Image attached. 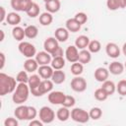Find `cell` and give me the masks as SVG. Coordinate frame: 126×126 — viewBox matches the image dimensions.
<instances>
[{"label": "cell", "mask_w": 126, "mask_h": 126, "mask_svg": "<svg viewBox=\"0 0 126 126\" xmlns=\"http://www.w3.org/2000/svg\"><path fill=\"white\" fill-rule=\"evenodd\" d=\"M71 118L78 123H87L91 119L89 112L81 107H74L71 110Z\"/></svg>", "instance_id": "5b68a950"}, {"label": "cell", "mask_w": 126, "mask_h": 126, "mask_svg": "<svg viewBox=\"0 0 126 126\" xmlns=\"http://www.w3.org/2000/svg\"><path fill=\"white\" fill-rule=\"evenodd\" d=\"M21 21H22V18H21V16L18 14V12H10V13H8V15H7V18H6V22L9 24V25H11V26H18L20 23H21Z\"/></svg>", "instance_id": "4316f807"}, {"label": "cell", "mask_w": 126, "mask_h": 126, "mask_svg": "<svg viewBox=\"0 0 126 126\" xmlns=\"http://www.w3.org/2000/svg\"><path fill=\"white\" fill-rule=\"evenodd\" d=\"M56 113L49 106H42L38 111V117L44 124H49L55 119Z\"/></svg>", "instance_id": "8992f818"}, {"label": "cell", "mask_w": 126, "mask_h": 126, "mask_svg": "<svg viewBox=\"0 0 126 126\" xmlns=\"http://www.w3.org/2000/svg\"><path fill=\"white\" fill-rule=\"evenodd\" d=\"M28 111L29 105L19 104L14 110V115L18 120H28Z\"/></svg>", "instance_id": "5bb4252c"}, {"label": "cell", "mask_w": 126, "mask_h": 126, "mask_svg": "<svg viewBox=\"0 0 126 126\" xmlns=\"http://www.w3.org/2000/svg\"><path fill=\"white\" fill-rule=\"evenodd\" d=\"M11 7L16 12H27L33 2L32 0H11Z\"/></svg>", "instance_id": "ba28073f"}, {"label": "cell", "mask_w": 126, "mask_h": 126, "mask_svg": "<svg viewBox=\"0 0 126 126\" xmlns=\"http://www.w3.org/2000/svg\"><path fill=\"white\" fill-rule=\"evenodd\" d=\"M0 34H1V37H0V41L2 42L5 38V33H4V31L3 30H0Z\"/></svg>", "instance_id": "681fc988"}, {"label": "cell", "mask_w": 126, "mask_h": 126, "mask_svg": "<svg viewBox=\"0 0 126 126\" xmlns=\"http://www.w3.org/2000/svg\"><path fill=\"white\" fill-rule=\"evenodd\" d=\"M74 18H75L82 26H83L84 24H86L87 21H88V16H87V14L84 13V12H78V13L75 15Z\"/></svg>", "instance_id": "b9f144b4"}, {"label": "cell", "mask_w": 126, "mask_h": 126, "mask_svg": "<svg viewBox=\"0 0 126 126\" xmlns=\"http://www.w3.org/2000/svg\"><path fill=\"white\" fill-rule=\"evenodd\" d=\"M38 67L39 65L35 58H27V60L24 62V69L28 73H34L35 71H37Z\"/></svg>", "instance_id": "d6986e66"}, {"label": "cell", "mask_w": 126, "mask_h": 126, "mask_svg": "<svg viewBox=\"0 0 126 126\" xmlns=\"http://www.w3.org/2000/svg\"><path fill=\"white\" fill-rule=\"evenodd\" d=\"M54 72V69L51 67V65H40L37 69V74L41 77V79H51L52 74Z\"/></svg>", "instance_id": "2e32d148"}, {"label": "cell", "mask_w": 126, "mask_h": 126, "mask_svg": "<svg viewBox=\"0 0 126 126\" xmlns=\"http://www.w3.org/2000/svg\"><path fill=\"white\" fill-rule=\"evenodd\" d=\"M65 28L70 32H77L81 30L82 25L75 19V18H70L66 21L65 23Z\"/></svg>", "instance_id": "44dd1931"}, {"label": "cell", "mask_w": 126, "mask_h": 126, "mask_svg": "<svg viewBox=\"0 0 126 126\" xmlns=\"http://www.w3.org/2000/svg\"><path fill=\"white\" fill-rule=\"evenodd\" d=\"M41 77L38 75V74H32L29 78V81H28V85L30 87V90H34L36 89L40 83H41Z\"/></svg>", "instance_id": "f546056e"}, {"label": "cell", "mask_w": 126, "mask_h": 126, "mask_svg": "<svg viewBox=\"0 0 126 126\" xmlns=\"http://www.w3.org/2000/svg\"><path fill=\"white\" fill-rule=\"evenodd\" d=\"M75 103H76L75 97L72 96V95L66 94V95H65V98H64V100H63V102H62V105H63V106H66V107H68V108H70V107H73V106L75 105Z\"/></svg>", "instance_id": "60d3db41"}, {"label": "cell", "mask_w": 126, "mask_h": 126, "mask_svg": "<svg viewBox=\"0 0 126 126\" xmlns=\"http://www.w3.org/2000/svg\"><path fill=\"white\" fill-rule=\"evenodd\" d=\"M70 117H71V111L69 110L68 107L62 105L61 107H59V108L57 109V111H56V118H57L59 121L65 122V121H67Z\"/></svg>", "instance_id": "ffe728a7"}, {"label": "cell", "mask_w": 126, "mask_h": 126, "mask_svg": "<svg viewBox=\"0 0 126 126\" xmlns=\"http://www.w3.org/2000/svg\"><path fill=\"white\" fill-rule=\"evenodd\" d=\"M89 114H90L91 119H93V120H98L102 116V110H101L100 107L94 106V107H92L90 109Z\"/></svg>", "instance_id": "8d00e7d4"}, {"label": "cell", "mask_w": 126, "mask_h": 126, "mask_svg": "<svg viewBox=\"0 0 126 126\" xmlns=\"http://www.w3.org/2000/svg\"><path fill=\"white\" fill-rule=\"evenodd\" d=\"M44 8L47 12H49L51 14L57 13L61 8V2H60V0H51L49 2L44 3Z\"/></svg>", "instance_id": "7402d4cb"}, {"label": "cell", "mask_w": 126, "mask_h": 126, "mask_svg": "<svg viewBox=\"0 0 126 126\" xmlns=\"http://www.w3.org/2000/svg\"><path fill=\"white\" fill-rule=\"evenodd\" d=\"M39 12H40V8H39L38 4H36V3L33 2V4L32 5V7L26 13H27V15L30 18H36L39 15Z\"/></svg>", "instance_id": "74e56055"}, {"label": "cell", "mask_w": 126, "mask_h": 126, "mask_svg": "<svg viewBox=\"0 0 126 126\" xmlns=\"http://www.w3.org/2000/svg\"><path fill=\"white\" fill-rule=\"evenodd\" d=\"M0 58H1V63H0V70H3L4 66H5V62H6V57L4 52H0Z\"/></svg>", "instance_id": "c3c4849f"}, {"label": "cell", "mask_w": 126, "mask_h": 126, "mask_svg": "<svg viewBox=\"0 0 126 126\" xmlns=\"http://www.w3.org/2000/svg\"><path fill=\"white\" fill-rule=\"evenodd\" d=\"M124 64H122L121 62L119 61H113L109 64L108 66V71L110 74L114 75V76H117V75H121L123 72H124Z\"/></svg>", "instance_id": "e0dca14e"}, {"label": "cell", "mask_w": 126, "mask_h": 126, "mask_svg": "<svg viewBox=\"0 0 126 126\" xmlns=\"http://www.w3.org/2000/svg\"><path fill=\"white\" fill-rule=\"evenodd\" d=\"M43 122L40 120V119H32V120H31L30 121V123H29V126H43Z\"/></svg>", "instance_id": "7dc6e473"}, {"label": "cell", "mask_w": 126, "mask_h": 126, "mask_svg": "<svg viewBox=\"0 0 126 126\" xmlns=\"http://www.w3.org/2000/svg\"><path fill=\"white\" fill-rule=\"evenodd\" d=\"M18 49H19L20 53L23 56H25L26 58H33V57H35V55L37 53L35 46L29 41H24V40L20 41V43L18 45Z\"/></svg>", "instance_id": "277c9868"}, {"label": "cell", "mask_w": 126, "mask_h": 126, "mask_svg": "<svg viewBox=\"0 0 126 126\" xmlns=\"http://www.w3.org/2000/svg\"><path fill=\"white\" fill-rule=\"evenodd\" d=\"M38 115V112L36 110V108L34 106H31L29 105V111H28V120L31 121L32 119H34L36 116Z\"/></svg>", "instance_id": "7bdbcfd3"}, {"label": "cell", "mask_w": 126, "mask_h": 126, "mask_svg": "<svg viewBox=\"0 0 126 126\" xmlns=\"http://www.w3.org/2000/svg\"><path fill=\"white\" fill-rule=\"evenodd\" d=\"M19 125V121L16 117H8L5 119L4 121V126H18Z\"/></svg>", "instance_id": "ee69618b"}, {"label": "cell", "mask_w": 126, "mask_h": 126, "mask_svg": "<svg viewBox=\"0 0 126 126\" xmlns=\"http://www.w3.org/2000/svg\"><path fill=\"white\" fill-rule=\"evenodd\" d=\"M101 88L107 93L108 95H112L116 92V85L114 84V82H112L110 80L104 81L101 85Z\"/></svg>", "instance_id": "d6a6232c"}, {"label": "cell", "mask_w": 126, "mask_h": 126, "mask_svg": "<svg viewBox=\"0 0 126 126\" xmlns=\"http://www.w3.org/2000/svg\"><path fill=\"white\" fill-rule=\"evenodd\" d=\"M31 90L28 83H18L15 92L12 94V100L16 104H23L30 96Z\"/></svg>", "instance_id": "7a4b0ae2"}, {"label": "cell", "mask_w": 126, "mask_h": 126, "mask_svg": "<svg viewBox=\"0 0 126 126\" xmlns=\"http://www.w3.org/2000/svg\"><path fill=\"white\" fill-rule=\"evenodd\" d=\"M94 98H95L96 100H98V101H104V100L107 99V97H108L109 95H108L107 93L100 87V88H98V89H96V90L94 91Z\"/></svg>", "instance_id": "d590c367"}, {"label": "cell", "mask_w": 126, "mask_h": 126, "mask_svg": "<svg viewBox=\"0 0 126 126\" xmlns=\"http://www.w3.org/2000/svg\"><path fill=\"white\" fill-rule=\"evenodd\" d=\"M0 11H1L0 23H1V24H3V23L6 21V18H7V15H8V14H6V9H5V7H3V6H1V7H0Z\"/></svg>", "instance_id": "bcb514c9"}, {"label": "cell", "mask_w": 126, "mask_h": 126, "mask_svg": "<svg viewBox=\"0 0 126 126\" xmlns=\"http://www.w3.org/2000/svg\"><path fill=\"white\" fill-rule=\"evenodd\" d=\"M106 7L110 11H116L118 9L126 8L124 0H106Z\"/></svg>", "instance_id": "cb8c5ba5"}, {"label": "cell", "mask_w": 126, "mask_h": 126, "mask_svg": "<svg viewBox=\"0 0 126 126\" xmlns=\"http://www.w3.org/2000/svg\"><path fill=\"white\" fill-rule=\"evenodd\" d=\"M65 55V51L63 50V48L59 45L52 53H51V56H52V58L53 57H59V56H64Z\"/></svg>", "instance_id": "f6af8a7d"}, {"label": "cell", "mask_w": 126, "mask_h": 126, "mask_svg": "<svg viewBox=\"0 0 126 126\" xmlns=\"http://www.w3.org/2000/svg\"><path fill=\"white\" fill-rule=\"evenodd\" d=\"M53 85L54 83L52 82L51 79H42L40 85L34 89V90H31V94L35 96V97H39L42 96L45 94H49L52 89H53Z\"/></svg>", "instance_id": "3957f363"}, {"label": "cell", "mask_w": 126, "mask_h": 126, "mask_svg": "<svg viewBox=\"0 0 126 126\" xmlns=\"http://www.w3.org/2000/svg\"><path fill=\"white\" fill-rule=\"evenodd\" d=\"M30 76L28 75V72L24 69V71H20L17 76H16V80L18 83H28Z\"/></svg>", "instance_id": "ab89813d"}, {"label": "cell", "mask_w": 126, "mask_h": 126, "mask_svg": "<svg viewBox=\"0 0 126 126\" xmlns=\"http://www.w3.org/2000/svg\"><path fill=\"white\" fill-rule=\"evenodd\" d=\"M38 21H39V24L41 26L47 27V26H49V25L52 24V22H53V16H52L51 13H49V12L46 11V12H43V13H41L39 15Z\"/></svg>", "instance_id": "d4e9b609"}, {"label": "cell", "mask_w": 126, "mask_h": 126, "mask_svg": "<svg viewBox=\"0 0 126 126\" xmlns=\"http://www.w3.org/2000/svg\"><path fill=\"white\" fill-rule=\"evenodd\" d=\"M124 2H125V7H126V0H124Z\"/></svg>", "instance_id": "db71d44e"}, {"label": "cell", "mask_w": 126, "mask_h": 126, "mask_svg": "<svg viewBox=\"0 0 126 126\" xmlns=\"http://www.w3.org/2000/svg\"><path fill=\"white\" fill-rule=\"evenodd\" d=\"M44 3H46V2H49V1H51V0H42Z\"/></svg>", "instance_id": "816d5d0a"}, {"label": "cell", "mask_w": 126, "mask_h": 126, "mask_svg": "<svg viewBox=\"0 0 126 126\" xmlns=\"http://www.w3.org/2000/svg\"><path fill=\"white\" fill-rule=\"evenodd\" d=\"M59 46V41L56 39L55 36H49L46 37L44 42H43V48L45 51H47L48 53H52L57 47Z\"/></svg>", "instance_id": "7c38bea8"}, {"label": "cell", "mask_w": 126, "mask_h": 126, "mask_svg": "<svg viewBox=\"0 0 126 126\" xmlns=\"http://www.w3.org/2000/svg\"><path fill=\"white\" fill-rule=\"evenodd\" d=\"M16 78L7 75L3 72L0 73V95L4 96L8 94H13L17 88Z\"/></svg>", "instance_id": "6da1fadb"}, {"label": "cell", "mask_w": 126, "mask_h": 126, "mask_svg": "<svg viewBox=\"0 0 126 126\" xmlns=\"http://www.w3.org/2000/svg\"><path fill=\"white\" fill-rule=\"evenodd\" d=\"M83 72H84V64H82L79 61L72 63V65H71V73L74 76H80Z\"/></svg>", "instance_id": "e575fe53"}, {"label": "cell", "mask_w": 126, "mask_h": 126, "mask_svg": "<svg viewBox=\"0 0 126 126\" xmlns=\"http://www.w3.org/2000/svg\"><path fill=\"white\" fill-rule=\"evenodd\" d=\"M92 60V53L89 49H82L79 52V62L82 64H88Z\"/></svg>", "instance_id": "1f68e13d"}, {"label": "cell", "mask_w": 126, "mask_h": 126, "mask_svg": "<svg viewBox=\"0 0 126 126\" xmlns=\"http://www.w3.org/2000/svg\"><path fill=\"white\" fill-rule=\"evenodd\" d=\"M51 80L55 85H60V84L65 82L66 74L62 70H54V72L52 74V77H51Z\"/></svg>", "instance_id": "484cf974"}, {"label": "cell", "mask_w": 126, "mask_h": 126, "mask_svg": "<svg viewBox=\"0 0 126 126\" xmlns=\"http://www.w3.org/2000/svg\"><path fill=\"white\" fill-rule=\"evenodd\" d=\"M94 79H95L97 82L103 83L104 81L108 80L109 71H108V69H106V68H104V67H98V68H96V69L94 70Z\"/></svg>", "instance_id": "9a60e30c"}, {"label": "cell", "mask_w": 126, "mask_h": 126, "mask_svg": "<svg viewBox=\"0 0 126 126\" xmlns=\"http://www.w3.org/2000/svg\"><path fill=\"white\" fill-rule=\"evenodd\" d=\"M35 60L37 61L38 65H48L51 63V60H52V56L50 53H48L47 51L43 50V51H39L36 53L35 55Z\"/></svg>", "instance_id": "4fadbf2b"}, {"label": "cell", "mask_w": 126, "mask_h": 126, "mask_svg": "<svg viewBox=\"0 0 126 126\" xmlns=\"http://www.w3.org/2000/svg\"><path fill=\"white\" fill-rule=\"evenodd\" d=\"M105 52H106V55L112 59H116L120 56V48L119 46L114 43V42H108L105 46Z\"/></svg>", "instance_id": "8fae6325"}, {"label": "cell", "mask_w": 126, "mask_h": 126, "mask_svg": "<svg viewBox=\"0 0 126 126\" xmlns=\"http://www.w3.org/2000/svg\"><path fill=\"white\" fill-rule=\"evenodd\" d=\"M89 43H90V38H89V36H87L85 34H81V35L77 36L75 39V45L77 46V48L79 50L86 49L88 47Z\"/></svg>", "instance_id": "603a6c76"}, {"label": "cell", "mask_w": 126, "mask_h": 126, "mask_svg": "<svg viewBox=\"0 0 126 126\" xmlns=\"http://www.w3.org/2000/svg\"><path fill=\"white\" fill-rule=\"evenodd\" d=\"M88 49L90 50L91 53H97V52H99L100 49H101L100 41L97 40V39L90 40V43L88 45Z\"/></svg>", "instance_id": "836d02e7"}, {"label": "cell", "mask_w": 126, "mask_h": 126, "mask_svg": "<svg viewBox=\"0 0 126 126\" xmlns=\"http://www.w3.org/2000/svg\"><path fill=\"white\" fill-rule=\"evenodd\" d=\"M12 36L14 37V39H16L17 41H23L24 38L26 37V33H25V29H23L20 26H15L12 30Z\"/></svg>", "instance_id": "83f0119b"}, {"label": "cell", "mask_w": 126, "mask_h": 126, "mask_svg": "<svg viewBox=\"0 0 126 126\" xmlns=\"http://www.w3.org/2000/svg\"><path fill=\"white\" fill-rule=\"evenodd\" d=\"M122 53L126 56V42H124L122 45Z\"/></svg>", "instance_id": "f907efd6"}, {"label": "cell", "mask_w": 126, "mask_h": 126, "mask_svg": "<svg viewBox=\"0 0 126 126\" xmlns=\"http://www.w3.org/2000/svg\"><path fill=\"white\" fill-rule=\"evenodd\" d=\"M116 92L122 95L125 96L126 95V80H120L117 85H116Z\"/></svg>", "instance_id": "f35d334b"}, {"label": "cell", "mask_w": 126, "mask_h": 126, "mask_svg": "<svg viewBox=\"0 0 126 126\" xmlns=\"http://www.w3.org/2000/svg\"><path fill=\"white\" fill-rule=\"evenodd\" d=\"M69 31L66 29V28H63V27H60V28H57L54 32V36L56 37V39L59 41V42H65L67 41V39L69 38Z\"/></svg>", "instance_id": "ac0fdd59"}, {"label": "cell", "mask_w": 126, "mask_h": 126, "mask_svg": "<svg viewBox=\"0 0 126 126\" xmlns=\"http://www.w3.org/2000/svg\"><path fill=\"white\" fill-rule=\"evenodd\" d=\"M50 65L54 70H62L66 65V60L64 59L63 56L53 57L52 60H51Z\"/></svg>", "instance_id": "f1b7e54d"}, {"label": "cell", "mask_w": 126, "mask_h": 126, "mask_svg": "<svg viewBox=\"0 0 126 126\" xmlns=\"http://www.w3.org/2000/svg\"><path fill=\"white\" fill-rule=\"evenodd\" d=\"M25 33H26V37L30 38V39H32V38H35L37 35H38V29L36 26L34 25H30V26H27L25 28Z\"/></svg>", "instance_id": "4dcf8cb0"}, {"label": "cell", "mask_w": 126, "mask_h": 126, "mask_svg": "<svg viewBox=\"0 0 126 126\" xmlns=\"http://www.w3.org/2000/svg\"><path fill=\"white\" fill-rule=\"evenodd\" d=\"M65 95L66 94L61 91H51L47 95V99L51 104H54V105L62 104L65 98Z\"/></svg>", "instance_id": "30bf717a"}, {"label": "cell", "mask_w": 126, "mask_h": 126, "mask_svg": "<svg viewBox=\"0 0 126 126\" xmlns=\"http://www.w3.org/2000/svg\"><path fill=\"white\" fill-rule=\"evenodd\" d=\"M71 89L76 93H83L87 90V81L81 76H75L70 83Z\"/></svg>", "instance_id": "52a82bcc"}, {"label": "cell", "mask_w": 126, "mask_h": 126, "mask_svg": "<svg viewBox=\"0 0 126 126\" xmlns=\"http://www.w3.org/2000/svg\"><path fill=\"white\" fill-rule=\"evenodd\" d=\"M79 49L77 48V46L74 45H69L67 46V48L65 49V58L67 61H69L70 63H74L79 61Z\"/></svg>", "instance_id": "9c48e42d"}, {"label": "cell", "mask_w": 126, "mask_h": 126, "mask_svg": "<svg viewBox=\"0 0 126 126\" xmlns=\"http://www.w3.org/2000/svg\"><path fill=\"white\" fill-rule=\"evenodd\" d=\"M124 67H125V69H126V61H125V63H124Z\"/></svg>", "instance_id": "f5cc1de1"}]
</instances>
